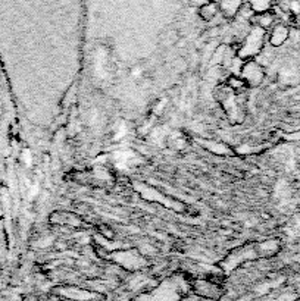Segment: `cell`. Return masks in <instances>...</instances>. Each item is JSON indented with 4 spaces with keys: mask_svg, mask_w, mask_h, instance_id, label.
<instances>
[{
    "mask_svg": "<svg viewBox=\"0 0 300 301\" xmlns=\"http://www.w3.org/2000/svg\"><path fill=\"white\" fill-rule=\"evenodd\" d=\"M243 5H244V0H218L219 15H222L224 20L233 21L240 15Z\"/></svg>",
    "mask_w": 300,
    "mask_h": 301,
    "instance_id": "cell-8",
    "label": "cell"
},
{
    "mask_svg": "<svg viewBox=\"0 0 300 301\" xmlns=\"http://www.w3.org/2000/svg\"><path fill=\"white\" fill-rule=\"evenodd\" d=\"M265 40H267V31L260 30L258 27H253L246 34L244 40H243V43L240 44V47L237 49L238 59L243 61V62L253 61L259 53L263 50Z\"/></svg>",
    "mask_w": 300,
    "mask_h": 301,
    "instance_id": "cell-2",
    "label": "cell"
},
{
    "mask_svg": "<svg viewBox=\"0 0 300 301\" xmlns=\"http://www.w3.org/2000/svg\"><path fill=\"white\" fill-rule=\"evenodd\" d=\"M290 37V28L283 24V22H278L275 24L272 28H271V32H269L268 42L272 47H281L286 42H289Z\"/></svg>",
    "mask_w": 300,
    "mask_h": 301,
    "instance_id": "cell-9",
    "label": "cell"
},
{
    "mask_svg": "<svg viewBox=\"0 0 300 301\" xmlns=\"http://www.w3.org/2000/svg\"><path fill=\"white\" fill-rule=\"evenodd\" d=\"M256 251L259 257H274L279 251V241L275 238L262 241L256 244Z\"/></svg>",
    "mask_w": 300,
    "mask_h": 301,
    "instance_id": "cell-14",
    "label": "cell"
},
{
    "mask_svg": "<svg viewBox=\"0 0 300 301\" xmlns=\"http://www.w3.org/2000/svg\"><path fill=\"white\" fill-rule=\"evenodd\" d=\"M111 257L118 266L124 268L125 270H130V272L143 269L149 265L145 254H142L138 250H116L111 254Z\"/></svg>",
    "mask_w": 300,
    "mask_h": 301,
    "instance_id": "cell-4",
    "label": "cell"
},
{
    "mask_svg": "<svg viewBox=\"0 0 300 301\" xmlns=\"http://www.w3.org/2000/svg\"><path fill=\"white\" fill-rule=\"evenodd\" d=\"M243 97H244V93L233 91L227 84H222L215 88V99L218 100V103L222 106L231 124L238 125L244 121L246 110H244V102L241 100Z\"/></svg>",
    "mask_w": 300,
    "mask_h": 301,
    "instance_id": "cell-1",
    "label": "cell"
},
{
    "mask_svg": "<svg viewBox=\"0 0 300 301\" xmlns=\"http://www.w3.org/2000/svg\"><path fill=\"white\" fill-rule=\"evenodd\" d=\"M166 143H168V145L171 148H174V150H184L187 145H188V138L181 131H175V133L168 135Z\"/></svg>",
    "mask_w": 300,
    "mask_h": 301,
    "instance_id": "cell-16",
    "label": "cell"
},
{
    "mask_svg": "<svg viewBox=\"0 0 300 301\" xmlns=\"http://www.w3.org/2000/svg\"><path fill=\"white\" fill-rule=\"evenodd\" d=\"M289 9L294 16H300V0H290Z\"/></svg>",
    "mask_w": 300,
    "mask_h": 301,
    "instance_id": "cell-20",
    "label": "cell"
},
{
    "mask_svg": "<svg viewBox=\"0 0 300 301\" xmlns=\"http://www.w3.org/2000/svg\"><path fill=\"white\" fill-rule=\"evenodd\" d=\"M199 144L202 147H205L207 152L214 153V155H218V156H230L233 155V148L227 145L225 143L222 141H217V140H206V138H199L197 140Z\"/></svg>",
    "mask_w": 300,
    "mask_h": 301,
    "instance_id": "cell-11",
    "label": "cell"
},
{
    "mask_svg": "<svg viewBox=\"0 0 300 301\" xmlns=\"http://www.w3.org/2000/svg\"><path fill=\"white\" fill-rule=\"evenodd\" d=\"M135 190H137V193L145 198V200H147V201L162 204V206L171 209V210H175V212H183V210H184V204H183L181 201L168 197L164 193H161L159 190H156L155 187L146 185L143 182H137V184H135Z\"/></svg>",
    "mask_w": 300,
    "mask_h": 301,
    "instance_id": "cell-3",
    "label": "cell"
},
{
    "mask_svg": "<svg viewBox=\"0 0 300 301\" xmlns=\"http://www.w3.org/2000/svg\"><path fill=\"white\" fill-rule=\"evenodd\" d=\"M187 2H188V5H190L193 9H199L200 6L207 5V3H210V2H214V0H187Z\"/></svg>",
    "mask_w": 300,
    "mask_h": 301,
    "instance_id": "cell-21",
    "label": "cell"
},
{
    "mask_svg": "<svg viewBox=\"0 0 300 301\" xmlns=\"http://www.w3.org/2000/svg\"><path fill=\"white\" fill-rule=\"evenodd\" d=\"M272 0H248L249 8L255 15L258 13H265V12L271 11L272 8Z\"/></svg>",
    "mask_w": 300,
    "mask_h": 301,
    "instance_id": "cell-17",
    "label": "cell"
},
{
    "mask_svg": "<svg viewBox=\"0 0 300 301\" xmlns=\"http://www.w3.org/2000/svg\"><path fill=\"white\" fill-rule=\"evenodd\" d=\"M255 259H259L256 246H243V247H238L234 251H231L227 257L222 260L221 266L225 270H234L240 265Z\"/></svg>",
    "mask_w": 300,
    "mask_h": 301,
    "instance_id": "cell-5",
    "label": "cell"
},
{
    "mask_svg": "<svg viewBox=\"0 0 300 301\" xmlns=\"http://www.w3.org/2000/svg\"><path fill=\"white\" fill-rule=\"evenodd\" d=\"M283 138L286 141H300V129H294V131H290L283 135Z\"/></svg>",
    "mask_w": 300,
    "mask_h": 301,
    "instance_id": "cell-19",
    "label": "cell"
},
{
    "mask_svg": "<svg viewBox=\"0 0 300 301\" xmlns=\"http://www.w3.org/2000/svg\"><path fill=\"white\" fill-rule=\"evenodd\" d=\"M249 21H250V24L253 27H258V28L263 30V31H268V30H271L274 27L275 15L271 11L265 12V13H258V15L253 13V16L249 18Z\"/></svg>",
    "mask_w": 300,
    "mask_h": 301,
    "instance_id": "cell-12",
    "label": "cell"
},
{
    "mask_svg": "<svg viewBox=\"0 0 300 301\" xmlns=\"http://www.w3.org/2000/svg\"><path fill=\"white\" fill-rule=\"evenodd\" d=\"M233 90V91H236V93H243V90L248 87L246 85V83L238 77V75H233V77H230L228 78V81L225 83Z\"/></svg>",
    "mask_w": 300,
    "mask_h": 301,
    "instance_id": "cell-18",
    "label": "cell"
},
{
    "mask_svg": "<svg viewBox=\"0 0 300 301\" xmlns=\"http://www.w3.org/2000/svg\"><path fill=\"white\" fill-rule=\"evenodd\" d=\"M58 292L66 297V298H71V300H93L94 294L89 292V291L81 290V288H75V287H62V288H58Z\"/></svg>",
    "mask_w": 300,
    "mask_h": 301,
    "instance_id": "cell-13",
    "label": "cell"
},
{
    "mask_svg": "<svg viewBox=\"0 0 300 301\" xmlns=\"http://www.w3.org/2000/svg\"><path fill=\"white\" fill-rule=\"evenodd\" d=\"M238 77L246 83L248 87H258L265 80V69L260 63L253 59L243 62Z\"/></svg>",
    "mask_w": 300,
    "mask_h": 301,
    "instance_id": "cell-6",
    "label": "cell"
},
{
    "mask_svg": "<svg viewBox=\"0 0 300 301\" xmlns=\"http://www.w3.org/2000/svg\"><path fill=\"white\" fill-rule=\"evenodd\" d=\"M219 15V6H218V2H210L207 5H203L197 9V16L199 20L205 24L212 22L215 18Z\"/></svg>",
    "mask_w": 300,
    "mask_h": 301,
    "instance_id": "cell-15",
    "label": "cell"
},
{
    "mask_svg": "<svg viewBox=\"0 0 300 301\" xmlns=\"http://www.w3.org/2000/svg\"><path fill=\"white\" fill-rule=\"evenodd\" d=\"M50 222L56 225H68L73 228H78L81 225V218L75 215L74 212H66V210H58L50 215Z\"/></svg>",
    "mask_w": 300,
    "mask_h": 301,
    "instance_id": "cell-10",
    "label": "cell"
},
{
    "mask_svg": "<svg viewBox=\"0 0 300 301\" xmlns=\"http://www.w3.org/2000/svg\"><path fill=\"white\" fill-rule=\"evenodd\" d=\"M272 2H277V3H281L283 0H272Z\"/></svg>",
    "mask_w": 300,
    "mask_h": 301,
    "instance_id": "cell-22",
    "label": "cell"
},
{
    "mask_svg": "<svg viewBox=\"0 0 300 301\" xmlns=\"http://www.w3.org/2000/svg\"><path fill=\"white\" fill-rule=\"evenodd\" d=\"M193 290L197 295L205 297V298H210V300H217L222 295V290L221 285L217 284L212 279H197L193 282Z\"/></svg>",
    "mask_w": 300,
    "mask_h": 301,
    "instance_id": "cell-7",
    "label": "cell"
}]
</instances>
